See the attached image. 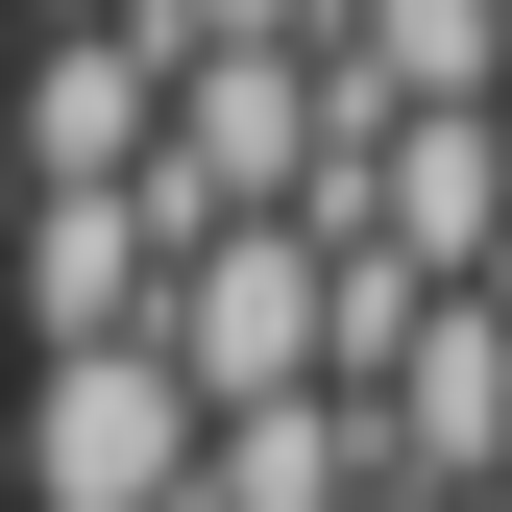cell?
I'll list each match as a JSON object with an SVG mask.
<instances>
[{
  "mask_svg": "<svg viewBox=\"0 0 512 512\" xmlns=\"http://www.w3.org/2000/svg\"><path fill=\"white\" fill-rule=\"evenodd\" d=\"M171 488H196V391L147 342H74L0 391V512H171Z\"/></svg>",
  "mask_w": 512,
  "mask_h": 512,
  "instance_id": "6da1fadb",
  "label": "cell"
},
{
  "mask_svg": "<svg viewBox=\"0 0 512 512\" xmlns=\"http://www.w3.org/2000/svg\"><path fill=\"white\" fill-rule=\"evenodd\" d=\"M342 415H366V488H391V512H464V488L512 464V293H439Z\"/></svg>",
  "mask_w": 512,
  "mask_h": 512,
  "instance_id": "7a4b0ae2",
  "label": "cell"
},
{
  "mask_svg": "<svg viewBox=\"0 0 512 512\" xmlns=\"http://www.w3.org/2000/svg\"><path fill=\"white\" fill-rule=\"evenodd\" d=\"M171 74L122 25H0V196H147Z\"/></svg>",
  "mask_w": 512,
  "mask_h": 512,
  "instance_id": "3957f363",
  "label": "cell"
},
{
  "mask_svg": "<svg viewBox=\"0 0 512 512\" xmlns=\"http://www.w3.org/2000/svg\"><path fill=\"white\" fill-rule=\"evenodd\" d=\"M147 293H171L147 196H0V342H25V366H74V342H147Z\"/></svg>",
  "mask_w": 512,
  "mask_h": 512,
  "instance_id": "277c9868",
  "label": "cell"
},
{
  "mask_svg": "<svg viewBox=\"0 0 512 512\" xmlns=\"http://www.w3.org/2000/svg\"><path fill=\"white\" fill-rule=\"evenodd\" d=\"M171 512H391V488H366V415L342 391H269V415H196V488Z\"/></svg>",
  "mask_w": 512,
  "mask_h": 512,
  "instance_id": "5b68a950",
  "label": "cell"
},
{
  "mask_svg": "<svg viewBox=\"0 0 512 512\" xmlns=\"http://www.w3.org/2000/svg\"><path fill=\"white\" fill-rule=\"evenodd\" d=\"M122 49H147V74H196V49H317V0H147Z\"/></svg>",
  "mask_w": 512,
  "mask_h": 512,
  "instance_id": "8992f818",
  "label": "cell"
},
{
  "mask_svg": "<svg viewBox=\"0 0 512 512\" xmlns=\"http://www.w3.org/2000/svg\"><path fill=\"white\" fill-rule=\"evenodd\" d=\"M0 25H147V0H0Z\"/></svg>",
  "mask_w": 512,
  "mask_h": 512,
  "instance_id": "52a82bcc",
  "label": "cell"
},
{
  "mask_svg": "<svg viewBox=\"0 0 512 512\" xmlns=\"http://www.w3.org/2000/svg\"><path fill=\"white\" fill-rule=\"evenodd\" d=\"M488 171H512V98H488Z\"/></svg>",
  "mask_w": 512,
  "mask_h": 512,
  "instance_id": "ba28073f",
  "label": "cell"
},
{
  "mask_svg": "<svg viewBox=\"0 0 512 512\" xmlns=\"http://www.w3.org/2000/svg\"><path fill=\"white\" fill-rule=\"evenodd\" d=\"M0 391H25V342H0Z\"/></svg>",
  "mask_w": 512,
  "mask_h": 512,
  "instance_id": "9c48e42d",
  "label": "cell"
},
{
  "mask_svg": "<svg viewBox=\"0 0 512 512\" xmlns=\"http://www.w3.org/2000/svg\"><path fill=\"white\" fill-rule=\"evenodd\" d=\"M488 512H512V464H488Z\"/></svg>",
  "mask_w": 512,
  "mask_h": 512,
  "instance_id": "30bf717a",
  "label": "cell"
},
{
  "mask_svg": "<svg viewBox=\"0 0 512 512\" xmlns=\"http://www.w3.org/2000/svg\"><path fill=\"white\" fill-rule=\"evenodd\" d=\"M488 25H512V0H488Z\"/></svg>",
  "mask_w": 512,
  "mask_h": 512,
  "instance_id": "8fae6325",
  "label": "cell"
},
{
  "mask_svg": "<svg viewBox=\"0 0 512 512\" xmlns=\"http://www.w3.org/2000/svg\"><path fill=\"white\" fill-rule=\"evenodd\" d=\"M464 512H488V488H464Z\"/></svg>",
  "mask_w": 512,
  "mask_h": 512,
  "instance_id": "7c38bea8",
  "label": "cell"
}]
</instances>
